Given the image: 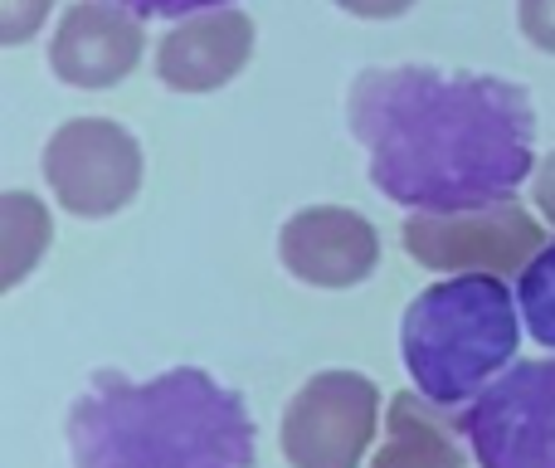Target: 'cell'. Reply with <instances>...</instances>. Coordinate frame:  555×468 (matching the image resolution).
<instances>
[{
  "label": "cell",
  "mask_w": 555,
  "mask_h": 468,
  "mask_svg": "<svg viewBox=\"0 0 555 468\" xmlns=\"http://www.w3.org/2000/svg\"><path fill=\"white\" fill-rule=\"evenodd\" d=\"M346 127L365 147L371 186L410 215L488 211L537 176V107L527 88L492 74L361 68Z\"/></svg>",
  "instance_id": "6da1fadb"
},
{
  "label": "cell",
  "mask_w": 555,
  "mask_h": 468,
  "mask_svg": "<svg viewBox=\"0 0 555 468\" xmlns=\"http://www.w3.org/2000/svg\"><path fill=\"white\" fill-rule=\"evenodd\" d=\"M517 307L527 332L546 352H555V244H546L527 268L517 274Z\"/></svg>",
  "instance_id": "4fadbf2b"
},
{
  "label": "cell",
  "mask_w": 555,
  "mask_h": 468,
  "mask_svg": "<svg viewBox=\"0 0 555 468\" xmlns=\"http://www.w3.org/2000/svg\"><path fill=\"white\" fill-rule=\"evenodd\" d=\"M478 468H555V356L512 362L459 420Z\"/></svg>",
  "instance_id": "5b68a950"
},
{
  "label": "cell",
  "mask_w": 555,
  "mask_h": 468,
  "mask_svg": "<svg viewBox=\"0 0 555 468\" xmlns=\"http://www.w3.org/2000/svg\"><path fill=\"white\" fill-rule=\"evenodd\" d=\"M113 5L132 10L142 20H191V15H205V10L234 5V0H113Z\"/></svg>",
  "instance_id": "9a60e30c"
},
{
  "label": "cell",
  "mask_w": 555,
  "mask_h": 468,
  "mask_svg": "<svg viewBox=\"0 0 555 468\" xmlns=\"http://www.w3.org/2000/svg\"><path fill=\"white\" fill-rule=\"evenodd\" d=\"M404 254L429 274H521L546 249V230L517 201L463 215H410L400 230Z\"/></svg>",
  "instance_id": "52a82bcc"
},
{
  "label": "cell",
  "mask_w": 555,
  "mask_h": 468,
  "mask_svg": "<svg viewBox=\"0 0 555 468\" xmlns=\"http://www.w3.org/2000/svg\"><path fill=\"white\" fill-rule=\"evenodd\" d=\"M254 35L259 29L240 5L191 15L156 45V78L171 93H215L249 68Z\"/></svg>",
  "instance_id": "30bf717a"
},
{
  "label": "cell",
  "mask_w": 555,
  "mask_h": 468,
  "mask_svg": "<svg viewBox=\"0 0 555 468\" xmlns=\"http://www.w3.org/2000/svg\"><path fill=\"white\" fill-rule=\"evenodd\" d=\"M68 468H254L259 425L234 385L201 366L152 381L98 371L68 405Z\"/></svg>",
  "instance_id": "7a4b0ae2"
},
{
  "label": "cell",
  "mask_w": 555,
  "mask_h": 468,
  "mask_svg": "<svg viewBox=\"0 0 555 468\" xmlns=\"http://www.w3.org/2000/svg\"><path fill=\"white\" fill-rule=\"evenodd\" d=\"M142 142L113 117H74L44 142L49 195L78 220H113L142 191Z\"/></svg>",
  "instance_id": "277c9868"
},
{
  "label": "cell",
  "mask_w": 555,
  "mask_h": 468,
  "mask_svg": "<svg viewBox=\"0 0 555 468\" xmlns=\"http://www.w3.org/2000/svg\"><path fill=\"white\" fill-rule=\"evenodd\" d=\"M54 244V220L29 191L0 195V288H20Z\"/></svg>",
  "instance_id": "7c38bea8"
},
{
  "label": "cell",
  "mask_w": 555,
  "mask_h": 468,
  "mask_svg": "<svg viewBox=\"0 0 555 468\" xmlns=\"http://www.w3.org/2000/svg\"><path fill=\"white\" fill-rule=\"evenodd\" d=\"M380 430V385L361 371H317L283 410V459L293 468H361Z\"/></svg>",
  "instance_id": "8992f818"
},
{
  "label": "cell",
  "mask_w": 555,
  "mask_h": 468,
  "mask_svg": "<svg viewBox=\"0 0 555 468\" xmlns=\"http://www.w3.org/2000/svg\"><path fill=\"white\" fill-rule=\"evenodd\" d=\"M531 195H537V211L555 225V152L537 166V176H531Z\"/></svg>",
  "instance_id": "ac0fdd59"
},
{
  "label": "cell",
  "mask_w": 555,
  "mask_h": 468,
  "mask_svg": "<svg viewBox=\"0 0 555 468\" xmlns=\"http://www.w3.org/2000/svg\"><path fill=\"white\" fill-rule=\"evenodd\" d=\"M278 258L307 288L341 293L375 274L380 264V235L361 211L346 205H307L287 215L278 230Z\"/></svg>",
  "instance_id": "ba28073f"
},
{
  "label": "cell",
  "mask_w": 555,
  "mask_h": 468,
  "mask_svg": "<svg viewBox=\"0 0 555 468\" xmlns=\"http://www.w3.org/2000/svg\"><path fill=\"white\" fill-rule=\"evenodd\" d=\"M521 342V307L492 274L429 283L400 322V356L429 405H468L512 366Z\"/></svg>",
  "instance_id": "3957f363"
},
{
  "label": "cell",
  "mask_w": 555,
  "mask_h": 468,
  "mask_svg": "<svg viewBox=\"0 0 555 468\" xmlns=\"http://www.w3.org/2000/svg\"><path fill=\"white\" fill-rule=\"evenodd\" d=\"M371 468H468L453 444L449 425L429 410L424 395H395L390 401V425L375 450Z\"/></svg>",
  "instance_id": "8fae6325"
},
{
  "label": "cell",
  "mask_w": 555,
  "mask_h": 468,
  "mask_svg": "<svg viewBox=\"0 0 555 468\" xmlns=\"http://www.w3.org/2000/svg\"><path fill=\"white\" fill-rule=\"evenodd\" d=\"M332 5L356 20H400L404 10H414V0H332Z\"/></svg>",
  "instance_id": "e0dca14e"
},
{
  "label": "cell",
  "mask_w": 555,
  "mask_h": 468,
  "mask_svg": "<svg viewBox=\"0 0 555 468\" xmlns=\"http://www.w3.org/2000/svg\"><path fill=\"white\" fill-rule=\"evenodd\" d=\"M54 0H0V45H25L44 29Z\"/></svg>",
  "instance_id": "5bb4252c"
},
{
  "label": "cell",
  "mask_w": 555,
  "mask_h": 468,
  "mask_svg": "<svg viewBox=\"0 0 555 468\" xmlns=\"http://www.w3.org/2000/svg\"><path fill=\"white\" fill-rule=\"evenodd\" d=\"M146 54L142 15L113 5V0H78L64 10L54 39H49V68L68 88H117L132 78V68Z\"/></svg>",
  "instance_id": "9c48e42d"
},
{
  "label": "cell",
  "mask_w": 555,
  "mask_h": 468,
  "mask_svg": "<svg viewBox=\"0 0 555 468\" xmlns=\"http://www.w3.org/2000/svg\"><path fill=\"white\" fill-rule=\"evenodd\" d=\"M517 20L541 54H555V0H517Z\"/></svg>",
  "instance_id": "2e32d148"
}]
</instances>
